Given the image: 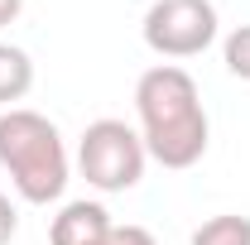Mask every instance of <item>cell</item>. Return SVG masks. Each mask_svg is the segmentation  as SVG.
I'll list each match as a JSON object with an SVG mask.
<instances>
[{"label":"cell","instance_id":"1","mask_svg":"<svg viewBox=\"0 0 250 245\" xmlns=\"http://www.w3.org/2000/svg\"><path fill=\"white\" fill-rule=\"evenodd\" d=\"M135 111H140V140L145 154L164 168H192L207 154V111L197 82L178 62H159L135 82Z\"/></svg>","mask_w":250,"mask_h":245},{"label":"cell","instance_id":"7","mask_svg":"<svg viewBox=\"0 0 250 245\" xmlns=\"http://www.w3.org/2000/svg\"><path fill=\"white\" fill-rule=\"evenodd\" d=\"M192 245H250V216L221 212L192 231Z\"/></svg>","mask_w":250,"mask_h":245},{"label":"cell","instance_id":"3","mask_svg":"<svg viewBox=\"0 0 250 245\" xmlns=\"http://www.w3.org/2000/svg\"><path fill=\"white\" fill-rule=\"evenodd\" d=\"M145 140L125 121H92L77 140V168L96 192H130L145 178Z\"/></svg>","mask_w":250,"mask_h":245},{"label":"cell","instance_id":"4","mask_svg":"<svg viewBox=\"0 0 250 245\" xmlns=\"http://www.w3.org/2000/svg\"><path fill=\"white\" fill-rule=\"evenodd\" d=\"M217 39L212 0H154L145 10V43L159 58H197Z\"/></svg>","mask_w":250,"mask_h":245},{"label":"cell","instance_id":"2","mask_svg":"<svg viewBox=\"0 0 250 245\" xmlns=\"http://www.w3.org/2000/svg\"><path fill=\"white\" fill-rule=\"evenodd\" d=\"M0 168L10 173L24 202L34 207L58 202L67 187V149H62L58 125L24 106L0 111Z\"/></svg>","mask_w":250,"mask_h":245},{"label":"cell","instance_id":"9","mask_svg":"<svg viewBox=\"0 0 250 245\" xmlns=\"http://www.w3.org/2000/svg\"><path fill=\"white\" fill-rule=\"evenodd\" d=\"M96 245H159V241L145 231V226H130V221H125V226H111Z\"/></svg>","mask_w":250,"mask_h":245},{"label":"cell","instance_id":"8","mask_svg":"<svg viewBox=\"0 0 250 245\" xmlns=\"http://www.w3.org/2000/svg\"><path fill=\"white\" fill-rule=\"evenodd\" d=\"M226 72L241 77V82H250V24L226 34Z\"/></svg>","mask_w":250,"mask_h":245},{"label":"cell","instance_id":"10","mask_svg":"<svg viewBox=\"0 0 250 245\" xmlns=\"http://www.w3.org/2000/svg\"><path fill=\"white\" fill-rule=\"evenodd\" d=\"M15 231H20V212H15V202L0 192V245L15 241Z\"/></svg>","mask_w":250,"mask_h":245},{"label":"cell","instance_id":"11","mask_svg":"<svg viewBox=\"0 0 250 245\" xmlns=\"http://www.w3.org/2000/svg\"><path fill=\"white\" fill-rule=\"evenodd\" d=\"M20 10H24V0H0V29H5V24H15V20H20Z\"/></svg>","mask_w":250,"mask_h":245},{"label":"cell","instance_id":"5","mask_svg":"<svg viewBox=\"0 0 250 245\" xmlns=\"http://www.w3.org/2000/svg\"><path fill=\"white\" fill-rule=\"evenodd\" d=\"M116 221L101 202H67L53 221H48V245H96Z\"/></svg>","mask_w":250,"mask_h":245},{"label":"cell","instance_id":"6","mask_svg":"<svg viewBox=\"0 0 250 245\" xmlns=\"http://www.w3.org/2000/svg\"><path fill=\"white\" fill-rule=\"evenodd\" d=\"M34 87V62L24 48L0 43V111H15V101H24Z\"/></svg>","mask_w":250,"mask_h":245}]
</instances>
